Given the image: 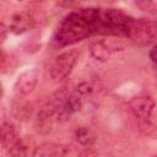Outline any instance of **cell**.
<instances>
[{
  "label": "cell",
  "mask_w": 157,
  "mask_h": 157,
  "mask_svg": "<svg viewBox=\"0 0 157 157\" xmlns=\"http://www.w3.org/2000/svg\"><path fill=\"white\" fill-rule=\"evenodd\" d=\"M18 131L16 126L10 121H4L1 124V145L7 151L12 145H15L20 140Z\"/></svg>",
  "instance_id": "52a82bcc"
},
{
  "label": "cell",
  "mask_w": 157,
  "mask_h": 157,
  "mask_svg": "<svg viewBox=\"0 0 157 157\" xmlns=\"http://www.w3.org/2000/svg\"><path fill=\"white\" fill-rule=\"evenodd\" d=\"M148 55H150V59H151V61H152L153 66H155V67H156V70H157V43H156V44L150 49Z\"/></svg>",
  "instance_id": "5bb4252c"
},
{
  "label": "cell",
  "mask_w": 157,
  "mask_h": 157,
  "mask_svg": "<svg viewBox=\"0 0 157 157\" xmlns=\"http://www.w3.org/2000/svg\"><path fill=\"white\" fill-rule=\"evenodd\" d=\"M69 148L61 144L44 142L37 146L32 153V157H66Z\"/></svg>",
  "instance_id": "5b68a950"
},
{
  "label": "cell",
  "mask_w": 157,
  "mask_h": 157,
  "mask_svg": "<svg viewBox=\"0 0 157 157\" xmlns=\"http://www.w3.org/2000/svg\"><path fill=\"white\" fill-rule=\"evenodd\" d=\"M7 153L10 157H28V147L23 142V140L20 139L15 145H12L7 150Z\"/></svg>",
  "instance_id": "7c38bea8"
},
{
  "label": "cell",
  "mask_w": 157,
  "mask_h": 157,
  "mask_svg": "<svg viewBox=\"0 0 157 157\" xmlns=\"http://www.w3.org/2000/svg\"><path fill=\"white\" fill-rule=\"evenodd\" d=\"M90 54L97 61H107L110 58L112 49H110V47L105 42L97 40V42L91 43V45H90Z\"/></svg>",
  "instance_id": "ba28073f"
},
{
  "label": "cell",
  "mask_w": 157,
  "mask_h": 157,
  "mask_svg": "<svg viewBox=\"0 0 157 157\" xmlns=\"http://www.w3.org/2000/svg\"><path fill=\"white\" fill-rule=\"evenodd\" d=\"M74 136H75V140L83 147H91L97 137H96V134L87 126H80L77 128L75 131H74Z\"/></svg>",
  "instance_id": "9c48e42d"
},
{
  "label": "cell",
  "mask_w": 157,
  "mask_h": 157,
  "mask_svg": "<svg viewBox=\"0 0 157 157\" xmlns=\"http://www.w3.org/2000/svg\"><path fill=\"white\" fill-rule=\"evenodd\" d=\"M20 96V94H18ZM31 104L20 96L17 99L12 102V114L17 119H27L31 115Z\"/></svg>",
  "instance_id": "8fae6325"
},
{
  "label": "cell",
  "mask_w": 157,
  "mask_h": 157,
  "mask_svg": "<svg viewBox=\"0 0 157 157\" xmlns=\"http://www.w3.org/2000/svg\"><path fill=\"white\" fill-rule=\"evenodd\" d=\"M58 118L56 117V112L55 109H44L42 112H39L37 114V118H36V128L38 131H42L43 129L45 130H49L54 119Z\"/></svg>",
  "instance_id": "30bf717a"
},
{
  "label": "cell",
  "mask_w": 157,
  "mask_h": 157,
  "mask_svg": "<svg viewBox=\"0 0 157 157\" xmlns=\"http://www.w3.org/2000/svg\"><path fill=\"white\" fill-rule=\"evenodd\" d=\"M39 80V71L36 67L27 69L21 72L15 82V90L20 96H27L36 88Z\"/></svg>",
  "instance_id": "277c9868"
},
{
  "label": "cell",
  "mask_w": 157,
  "mask_h": 157,
  "mask_svg": "<svg viewBox=\"0 0 157 157\" xmlns=\"http://www.w3.org/2000/svg\"><path fill=\"white\" fill-rule=\"evenodd\" d=\"M78 59L77 50H70L65 52L60 55H58L50 66V76L54 82H61L67 78V76L71 74L72 69L75 67Z\"/></svg>",
  "instance_id": "6da1fadb"
},
{
  "label": "cell",
  "mask_w": 157,
  "mask_h": 157,
  "mask_svg": "<svg viewBox=\"0 0 157 157\" xmlns=\"http://www.w3.org/2000/svg\"><path fill=\"white\" fill-rule=\"evenodd\" d=\"M92 147V146H91ZM91 147H86L81 153H80V157H97V153L94 150H92Z\"/></svg>",
  "instance_id": "9a60e30c"
},
{
  "label": "cell",
  "mask_w": 157,
  "mask_h": 157,
  "mask_svg": "<svg viewBox=\"0 0 157 157\" xmlns=\"http://www.w3.org/2000/svg\"><path fill=\"white\" fill-rule=\"evenodd\" d=\"M132 40L141 44H148L157 39V23L146 20L132 21L129 36Z\"/></svg>",
  "instance_id": "7a4b0ae2"
},
{
  "label": "cell",
  "mask_w": 157,
  "mask_h": 157,
  "mask_svg": "<svg viewBox=\"0 0 157 157\" xmlns=\"http://www.w3.org/2000/svg\"><path fill=\"white\" fill-rule=\"evenodd\" d=\"M33 17L28 12L15 13L10 20L9 29L15 34H22L33 26Z\"/></svg>",
  "instance_id": "8992f818"
},
{
  "label": "cell",
  "mask_w": 157,
  "mask_h": 157,
  "mask_svg": "<svg viewBox=\"0 0 157 157\" xmlns=\"http://www.w3.org/2000/svg\"><path fill=\"white\" fill-rule=\"evenodd\" d=\"M129 108L136 118L147 121L155 109V101L150 96H135L129 101Z\"/></svg>",
  "instance_id": "3957f363"
},
{
  "label": "cell",
  "mask_w": 157,
  "mask_h": 157,
  "mask_svg": "<svg viewBox=\"0 0 157 157\" xmlns=\"http://www.w3.org/2000/svg\"><path fill=\"white\" fill-rule=\"evenodd\" d=\"M93 91V87L91 83H88L87 81H82L76 86V93L80 96H87L91 94Z\"/></svg>",
  "instance_id": "4fadbf2b"
},
{
  "label": "cell",
  "mask_w": 157,
  "mask_h": 157,
  "mask_svg": "<svg viewBox=\"0 0 157 157\" xmlns=\"http://www.w3.org/2000/svg\"><path fill=\"white\" fill-rule=\"evenodd\" d=\"M152 157H157V156H152Z\"/></svg>",
  "instance_id": "e0dca14e"
},
{
  "label": "cell",
  "mask_w": 157,
  "mask_h": 157,
  "mask_svg": "<svg viewBox=\"0 0 157 157\" xmlns=\"http://www.w3.org/2000/svg\"><path fill=\"white\" fill-rule=\"evenodd\" d=\"M9 31H10V29H9V27L5 26V23H1V25H0V39H1V43L5 42L6 34H7Z\"/></svg>",
  "instance_id": "2e32d148"
}]
</instances>
